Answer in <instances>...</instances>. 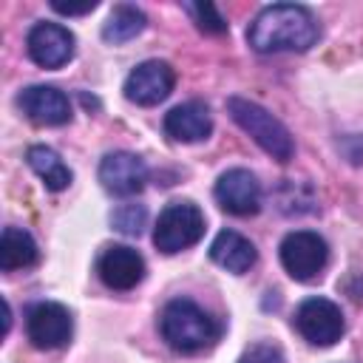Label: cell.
Instances as JSON below:
<instances>
[{
    "label": "cell",
    "instance_id": "1",
    "mask_svg": "<svg viewBox=\"0 0 363 363\" xmlns=\"http://www.w3.org/2000/svg\"><path fill=\"white\" fill-rule=\"evenodd\" d=\"M247 40L258 54L306 51L318 40V23L306 6L272 3L252 17Z\"/></svg>",
    "mask_w": 363,
    "mask_h": 363
},
{
    "label": "cell",
    "instance_id": "2",
    "mask_svg": "<svg viewBox=\"0 0 363 363\" xmlns=\"http://www.w3.org/2000/svg\"><path fill=\"white\" fill-rule=\"evenodd\" d=\"M159 329H162V337L167 340V346H173L176 352H184V354L213 346L221 335L218 320L207 309L193 303L190 298H173L162 309Z\"/></svg>",
    "mask_w": 363,
    "mask_h": 363
},
{
    "label": "cell",
    "instance_id": "3",
    "mask_svg": "<svg viewBox=\"0 0 363 363\" xmlns=\"http://www.w3.org/2000/svg\"><path fill=\"white\" fill-rule=\"evenodd\" d=\"M227 111L230 116L235 119V125L250 133L255 139V145L261 150H267L272 159L278 162H289L292 153H295V142L289 136V130L284 128L281 119H275L264 105L258 102H250V99H241V96H230L227 99Z\"/></svg>",
    "mask_w": 363,
    "mask_h": 363
},
{
    "label": "cell",
    "instance_id": "4",
    "mask_svg": "<svg viewBox=\"0 0 363 363\" xmlns=\"http://www.w3.org/2000/svg\"><path fill=\"white\" fill-rule=\"evenodd\" d=\"M204 235V213L193 201H170L153 227V244L156 250L173 255L187 247H193Z\"/></svg>",
    "mask_w": 363,
    "mask_h": 363
},
{
    "label": "cell",
    "instance_id": "5",
    "mask_svg": "<svg viewBox=\"0 0 363 363\" xmlns=\"http://www.w3.org/2000/svg\"><path fill=\"white\" fill-rule=\"evenodd\" d=\"M295 329L312 346H332L343 337L346 320L335 301L329 298H306L295 309Z\"/></svg>",
    "mask_w": 363,
    "mask_h": 363
},
{
    "label": "cell",
    "instance_id": "6",
    "mask_svg": "<svg viewBox=\"0 0 363 363\" xmlns=\"http://www.w3.org/2000/svg\"><path fill=\"white\" fill-rule=\"evenodd\" d=\"M278 252H281L284 269H286L295 281H312V278H318L320 269H323L326 261H329V247H326V241H323L318 233H312V230H295V233H289V235L281 241Z\"/></svg>",
    "mask_w": 363,
    "mask_h": 363
},
{
    "label": "cell",
    "instance_id": "7",
    "mask_svg": "<svg viewBox=\"0 0 363 363\" xmlns=\"http://www.w3.org/2000/svg\"><path fill=\"white\" fill-rule=\"evenodd\" d=\"M71 332H74V320L62 303L40 301L26 315V335L37 349H45V352L60 349L71 340Z\"/></svg>",
    "mask_w": 363,
    "mask_h": 363
},
{
    "label": "cell",
    "instance_id": "8",
    "mask_svg": "<svg viewBox=\"0 0 363 363\" xmlns=\"http://www.w3.org/2000/svg\"><path fill=\"white\" fill-rule=\"evenodd\" d=\"M173 82H176V74L164 60H145L128 74L122 91L130 102L147 108L167 99V94L173 91Z\"/></svg>",
    "mask_w": 363,
    "mask_h": 363
},
{
    "label": "cell",
    "instance_id": "9",
    "mask_svg": "<svg viewBox=\"0 0 363 363\" xmlns=\"http://www.w3.org/2000/svg\"><path fill=\"white\" fill-rule=\"evenodd\" d=\"M99 182L113 196H136L147 184V164L136 153L113 150L99 162Z\"/></svg>",
    "mask_w": 363,
    "mask_h": 363
},
{
    "label": "cell",
    "instance_id": "10",
    "mask_svg": "<svg viewBox=\"0 0 363 363\" xmlns=\"http://www.w3.org/2000/svg\"><path fill=\"white\" fill-rule=\"evenodd\" d=\"M213 193H216V201L221 204V210H227L233 216H252L261 207V184L244 167L224 170L216 182Z\"/></svg>",
    "mask_w": 363,
    "mask_h": 363
},
{
    "label": "cell",
    "instance_id": "11",
    "mask_svg": "<svg viewBox=\"0 0 363 363\" xmlns=\"http://www.w3.org/2000/svg\"><path fill=\"white\" fill-rule=\"evenodd\" d=\"M26 48L40 68H60L74 57V34L60 23H37L26 37Z\"/></svg>",
    "mask_w": 363,
    "mask_h": 363
},
{
    "label": "cell",
    "instance_id": "12",
    "mask_svg": "<svg viewBox=\"0 0 363 363\" xmlns=\"http://www.w3.org/2000/svg\"><path fill=\"white\" fill-rule=\"evenodd\" d=\"M20 111L34 122V125H65L71 119V102L68 96L54 88V85H28L17 96Z\"/></svg>",
    "mask_w": 363,
    "mask_h": 363
},
{
    "label": "cell",
    "instance_id": "13",
    "mask_svg": "<svg viewBox=\"0 0 363 363\" xmlns=\"http://www.w3.org/2000/svg\"><path fill=\"white\" fill-rule=\"evenodd\" d=\"M96 272H99V278H102L105 286L119 289V292H128V289H133L145 278V258L133 247L113 244V247H108L99 255Z\"/></svg>",
    "mask_w": 363,
    "mask_h": 363
},
{
    "label": "cell",
    "instance_id": "14",
    "mask_svg": "<svg viewBox=\"0 0 363 363\" xmlns=\"http://www.w3.org/2000/svg\"><path fill=\"white\" fill-rule=\"evenodd\" d=\"M164 133L173 142H201L213 133V116L210 108L199 99L182 102L164 113Z\"/></svg>",
    "mask_w": 363,
    "mask_h": 363
},
{
    "label": "cell",
    "instance_id": "15",
    "mask_svg": "<svg viewBox=\"0 0 363 363\" xmlns=\"http://www.w3.org/2000/svg\"><path fill=\"white\" fill-rule=\"evenodd\" d=\"M210 258H213L218 267H224L227 272L241 275V272H247V269L255 264L258 252H255V244H252L250 238H244L241 233H235V230H221V233L213 238V244H210Z\"/></svg>",
    "mask_w": 363,
    "mask_h": 363
},
{
    "label": "cell",
    "instance_id": "16",
    "mask_svg": "<svg viewBox=\"0 0 363 363\" xmlns=\"http://www.w3.org/2000/svg\"><path fill=\"white\" fill-rule=\"evenodd\" d=\"M40 258L37 241L31 238V233L20 230V227H6L3 238H0V269L14 272V269H26L34 267Z\"/></svg>",
    "mask_w": 363,
    "mask_h": 363
},
{
    "label": "cell",
    "instance_id": "17",
    "mask_svg": "<svg viewBox=\"0 0 363 363\" xmlns=\"http://www.w3.org/2000/svg\"><path fill=\"white\" fill-rule=\"evenodd\" d=\"M26 162H28V167L43 179V184H45L48 190L60 193V190H65V187L71 184V170H68V164L57 156V150H51V147H45V145H31L28 153H26Z\"/></svg>",
    "mask_w": 363,
    "mask_h": 363
},
{
    "label": "cell",
    "instance_id": "18",
    "mask_svg": "<svg viewBox=\"0 0 363 363\" xmlns=\"http://www.w3.org/2000/svg\"><path fill=\"white\" fill-rule=\"evenodd\" d=\"M142 28H145V14L130 3H119V6H113L111 17H108V23L102 28V37L108 43L119 45V43H128L136 34H142Z\"/></svg>",
    "mask_w": 363,
    "mask_h": 363
},
{
    "label": "cell",
    "instance_id": "19",
    "mask_svg": "<svg viewBox=\"0 0 363 363\" xmlns=\"http://www.w3.org/2000/svg\"><path fill=\"white\" fill-rule=\"evenodd\" d=\"M184 11L193 17V23L204 34H224L227 31V20L218 14V9L213 3H184Z\"/></svg>",
    "mask_w": 363,
    "mask_h": 363
},
{
    "label": "cell",
    "instance_id": "20",
    "mask_svg": "<svg viewBox=\"0 0 363 363\" xmlns=\"http://www.w3.org/2000/svg\"><path fill=\"white\" fill-rule=\"evenodd\" d=\"M145 218H147V213H145L142 204H119L113 210V216H111L113 227L119 233H125V235H139L142 227H145Z\"/></svg>",
    "mask_w": 363,
    "mask_h": 363
},
{
    "label": "cell",
    "instance_id": "21",
    "mask_svg": "<svg viewBox=\"0 0 363 363\" xmlns=\"http://www.w3.org/2000/svg\"><path fill=\"white\" fill-rule=\"evenodd\" d=\"M238 363H284V354L272 343H255L238 357Z\"/></svg>",
    "mask_w": 363,
    "mask_h": 363
},
{
    "label": "cell",
    "instance_id": "22",
    "mask_svg": "<svg viewBox=\"0 0 363 363\" xmlns=\"http://www.w3.org/2000/svg\"><path fill=\"white\" fill-rule=\"evenodd\" d=\"M51 9L60 11V14H68V17L71 14H88V11L96 9V0H85V3H62V0H54Z\"/></svg>",
    "mask_w": 363,
    "mask_h": 363
}]
</instances>
